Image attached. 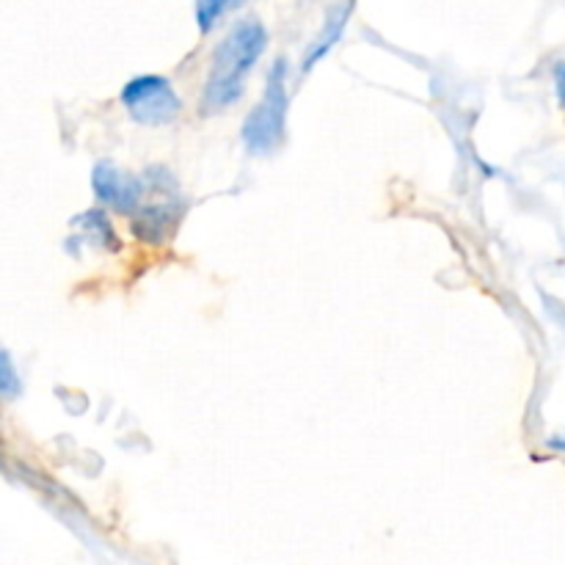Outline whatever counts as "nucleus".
<instances>
[{"label": "nucleus", "mask_w": 565, "mask_h": 565, "mask_svg": "<svg viewBox=\"0 0 565 565\" xmlns=\"http://www.w3.org/2000/svg\"><path fill=\"white\" fill-rule=\"evenodd\" d=\"M268 44V31L259 20H243L213 50L202 92V114H221L243 94L248 72L257 66Z\"/></svg>", "instance_id": "obj_1"}, {"label": "nucleus", "mask_w": 565, "mask_h": 565, "mask_svg": "<svg viewBox=\"0 0 565 565\" xmlns=\"http://www.w3.org/2000/svg\"><path fill=\"white\" fill-rule=\"evenodd\" d=\"M287 72L290 64L287 58H276L270 64L268 77H265L263 99L248 110L246 121L241 127V138L252 154H270L285 141V121H287Z\"/></svg>", "instance_id": "obj_2"}, {"label": "nucleus", "mask_w": 565, "mask_h": 565, "mask_svg": "<svg viewBox=\"0 0 565 565\" xmlns=\"http://www.w3.org/2000/svg\"><path fill=\"white\" fill-rule=\"evenodd\" d=\"M119 99L130 119L143 127L171 125L182 114L180 97L163 75H136L125 83Z\"/></svg>", "instance_id": "obj_3"}, {"label": "nucleus", "mask_w": 565, "mask_h": 565, "mask_svg": "<svg viewBox=\"0 0 565 565\" xmlns=\"http://www.w3.org/2000/svg\"><path fill=\"white\" fill-rule=\"evenodd\" d=\"M92 188L94 199H97L105 210L130 218V215L141 207L147 182H143L141 177L130 174V171L119 169V166L110 163V160H99L92 171Z\"/></svg>", "instance_id": "obj_4"}, {"label": "nucleus", "mask_w": 565, "mask_h": 565, "mask_svg": "<svg viewBox=\"0 0 565 565\" xmlns=\"http://www.w3.org/2000/svg\"><path fill=\"white\" fill-rule=\"evenodd\" d=\"M182 210H185V204L180 202L177 193H171V196L160 204L138 207L136 213L130 215L132 235L141 243H149V246H160V243L171 241L182 221Z\"/></svg>", "instance_id": "obj_5"}, {"label": "nucleus", "mask_w": 565, "mask_h": 565, "mask_svg": "<svg viewBox=\"0 0 565 565\" xmlns=\"http://www.w3.org/2000/svg\"><path fill=\"white\" fill-rule=\"evenodd\" d=\"M72 226L81 230L77 232L81 241L94 243V246L103 248V252H121L119 235H116L114 224H110L108 215H105L103 210H86V213L75 215V218H72Z\"/></svg>", "instance_id": "obj_6"}, {"label": "nucleus", "mask_w": 565, "mask_h": 565, "mask_svg": "<svg viewBox=\"0 0 565 565\" xmlns=\"http://www.w3.org/2000/svg\"><path fill=\"white\" fill-rule=\"evenodd\" d=\"M243 0H196V3H193V17H196L199 33L207 36V33L218 25L221 17H224L226 11L237 9Z\"/></svg>", "instance_id": "obj_7"}, {"label": "nucleus", "mask_w": 565, "mask_h": 565, "mask_svg": "<svg viewBox=\"0 0 565 565\" xmlns=\"http://www.w3.org/2000/svg\"><path fill=\"white\" fill-rule=\"evenodd\" d=\"M22 390V381L17 375L14 362H11L9 353L0 348V397H17Z\"/></svg>", "instance_id": "obj_8"}, {"label": "nucleus", "mask_w": 565, "mask_h": 565, "mask_svg": "<svg viewBox=\"0 0 565 565\" xmlns=\"http://www.w3.org/2000/svg\"><path fill=\"white\" fill-rule=\"evenodd\" d=\"M557 94H561V103L565 105V66L557 72Z\"/></svg>", "instance_id": "obj_9"}]
</instances>
